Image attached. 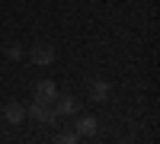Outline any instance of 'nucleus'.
<instances>
[{"instance_id": "1", "label": "nucleus", "mask_w": 160, "mask_h": 144, "mask_svg": "<svg viewBox=\"0 0 160 144\" xmlns=\"http://www.w3.org/2000/svg\"><path fill=\"white\" fill-rule=\"evenodd\" d=\"M26 58H29L32 64H38V67H48V64H55L58 51H55V45H51V42H35L29 51H26Z\"/></svg>"}, {"instance_id": "2", "label": "nucleus", "mask_w": 160, "mask_h": 144, "mask_svg": "<svg viewBox=\"0 0 160 144\" xmlns=\"http://www.w3.org/2000/svg\"><path fill=\"white\" fill-rule=\"evenodd\" d=\"M26 119H32V122H38V125H51V122H58V115H55V109H51L48 102L32 99L29 106H26Z\"/></svg>"}, {"instance_id": "3", "label": "nucleus", "mask_w": 160, "mask_h": 144, "mask_svg": "<svg viewBox=\"0 0 160 144\" xmlns=\"http://www.w3.org/2000/svg\"><path fill=\"white\" fill-rule=\"evenodd\" d=\"M51 109H55L58 119H71V115H77V112H80V102H77V96L58 93V96H55V102H51Z\"/></svg>"}, {"instance_id": "4", "label": "nucleus", "mask_w": 160, "mask_h": 144, "mask_svg": "<svg viewBox=\"0 0 160 144\" xmlns=\"http://www.w3.org/2000/svg\"><path fill=\"white\" fill-rule=\"evenodd\" d=\"M32 93H35L32 99H38V102H48V106H51V102H55V96L61 93V90H58V83H55V80H38Z\"/></svg>"}, {"instance_id": "5", "label": "nucleus", "mask_w": 160, "mask_h": 144, "mask_svg": "<svg viewBox=\"0 0 160 144\" xmlns=\"http://www.w3.org/2000/svg\"><path fill=\"white\" fill-rule=\"evenodd\" d=\"M96 125H99V119L87 112V115H77L74 132H77V138H93V135H96Z\"/></svg>"}, {"instance_id": "6", "label": "nucleus", "mask_w": 160, "mask_h": 144, "mask_svg": "<svg viewBox=\"0 0 160 144\" xmlns=\"http://www.w3.org/2000/svg\"><path fill=\"white\" fill-rule=\"evenodd\" d=\"M109 96H112V83L102 80V77H93L90 80V99L93 102H106Z\"/></svg>"}, {"instance_id": "7", "label": "nucleus", "mask_w": 160, "mask_h": 144, "mask_svg": "<svg viewBox=\"0 0 160 144\" xmlns=\"http://www.w3.org/2000/svg\"><path fill=\"white\" fill-rule=\"evenodd\" d=\"M0 115H3L7 125H19V122H26V106H22V102H16V99H10Z\"/></svg>"}, {"instance_id": "8", "label": "nucleus", "mask_w": 160, "mask_h": 144, "mask_svg": "<svg viewBox=\"0 0 160 144\" xmlns=\"http://www.w3.org/2000/svg\"><path fill=\"white\" fill-rule=\"evenodd\" d=\"M3 55H7L10 61H19L26 51H22V45H19V42H7V45H3Z\"/></svg>"}, {"instance_id": "9", "label": "nucleus", "mask_w": 160, "mask_h": 144, "mask_svg": "<svg viewBox=\"0 0 160 144\" xmlns=\"http://www.w3.org/2000/svg\"><path fill=\"white\" fill-rule=\"evenodd\" d=\"M55 141L58 144H74L77 141V132H61V135H55Z\"/></svg>"}]
</instances>
